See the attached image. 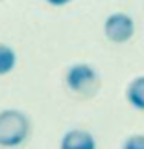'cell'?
<instances>
[{"label":"cell","mask_w":144,"mask_h":149,"mask_svg":"<svg viewBox=\"0 0 144 149\" xmlns=\"http://www.w3.org/2000/svg\"><path fill=\"white\" fill-rule=\"evenodd\" d=\"M50 6H67L70 0H46Z\"/></svg>","instance_id":"obj_8"},{"label":"cell","mask_w":144,"mask_h":149,"mask_svg":"<svg viewBox=\"0 0 144 149\" xmlns=\"http://www.w3.org/2000/svg\"><path fill=\"white\" fill-rule=\"evenodd\" d=\"M122 149H144V134H133L124 142Z\"/></svg>","instance_id":"obj_7"},{"label":"cell","mask_w":144,"mask_h":149,"mask_svg":"<svg viewBox=\"0 0 144 149\" xmlns=\"http://www.w3.org/2000/svg\"><path fill=\"white\" fill-rule=\"evenodd\" d=\"M30 136V120L20 111L0 112V146L17 147Z\"/></svg>","instance_id":"obj_1"},{"label":"cell","mask_w":144,"mask_h":149,"mask_svg":"<svg viewBox=\"0 0 144 149\" xmlns=\"http://www.w3.org/2000/svg\"><path fill=\"white\" fill-rule=\"evenodd\" d=\"M17 55L8 44H0V76H6L15 68Z\"/></svg>","instance_id":"obj_6"},{"label":"cell","mask_w":144,"mask_h":149,"mask_svg":"<svg viewBox=\"0 0 144 149\" xmlns=\"http://www.w3.org/2000/svg\"><path fill=\"white\" fill-rule=\"evenodd\" d=\"M67 87L78 94H93L98 87V74L89 65H74L67 72Z\"/></svg>","instance_id":"obj_2"},{"label":"cell","mask_w":144,"mask_h":149,"mask_svg":"<svg viewBox=\"0 0 144 149\" xmlns=\"http://www.w3.org/2000/svg\"><path fill=\"white\" fill-rule=\"evenodd\" d=\"M105 37L113 42H126L133 37L135 33V22L126 13H113L105 19L103 24Z\"/></svg>","instance_id":"obj_3"},{"label":"cell","mask_w":144,"mask_h":149,"mask_svg":"<svg viewBox=\"0 0 144 149\" xmlns=\"http://www.w3.org/2000/svg\"><path fill=\"white\" fill-rule=\"evenodd\" d=\"M126 98L128 101L139 111H144V76L137 77L129 83L128 92H126Z\"/></svg>","instance_id":"obj_5"},{"label":"cell","mask_w":144,"mask_h":149,"mask_svg":"<svg viewBox=\"0 0 144 149\" xmlns=\"http://www.w3.org/2000/svg\"><path fill=\"white\" fill-rule=\"evenodd\" d=\"M59 149H96V142L93 134L81 129H74L63 136Z\"/></svg>","instance_id":"obj_4"}]
</instances>
